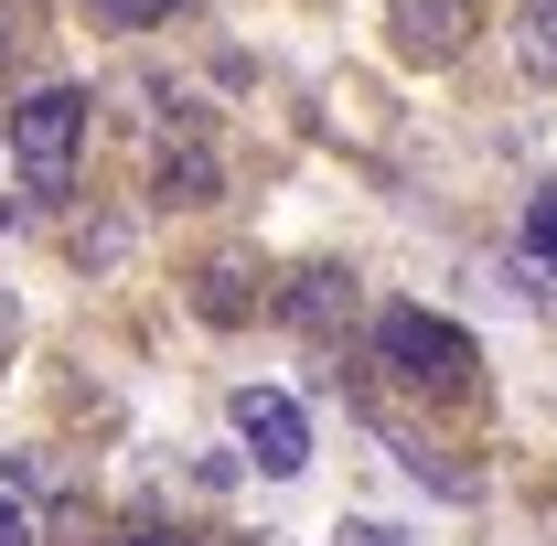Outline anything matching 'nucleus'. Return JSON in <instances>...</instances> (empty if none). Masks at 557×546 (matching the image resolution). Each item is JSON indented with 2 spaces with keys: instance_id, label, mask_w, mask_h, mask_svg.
<instances>
[{
  "instance_id": "nucleus-1",
  "label": "nucleus",
  "mask_w": 557,
  "mask_h": 546,
  "mask_svg": "<svg viewBox=\"0 0 557 546\" xmlns=\"http://www.w3.org/2000/svg\"><path fill=\"white\" fill-rule=\"evenodd\" d=\"M375 353H386V364H397L408 386H440V397H461V386L483 375L472 333H461V322H440V311H408V300H397V311L375 322Z\"/></svg>"
},
{
  "instance_id": "nucleus-2",
  "label": "nucleus",
  "mask_w": 557,
  "mask_h": 546,
  "mask_svg": "<svg viewBox=\"0 0 557 546\" xmlns=\"http://www.w3.org/2000/svg\"><path fill=\"white\" fill-rule=\"evenodd\" d=\"M75 150H86V97H75V86H33V97L11 108V161L33 172V194H65Z\"/></svg>"
},
{
  "instance_id": "nucleus-3",
  "label": "nucleus",
  "mask_w": 557,
  "mask_h": 546,
  "mask_svg": "<svg viewBox=\"0 0 557 546\" xmlns=\"http://www.w3.org/2000/svg\"><path fill=\"white\" fill-rule=\"evenodd\" d=\"M236 439H247V461L269 482H289L300 461H311V418L289 408L278 386H236Z\"/></svg>"
},
{
  "instance_id": "nucleus-4",
  "label": "nucleus",
  "mask_w": 557,
  "mask_h": 546,
  "mask_svg": "<svg viewBox=\"0 0 557 546\" xmlns=\"http://www.w3.org/2000/svg\"><path fill=\"white\" fill-rule=\"evenodd\" d=\"M386 22H397V54H408V65H450V54L472 44L483 0H386Z\"/></svg>"
},
{
  "instance_id": "nucleus-5",
  "label": "nucleus",
  "mask_w": 557,
  "mask_h": 546,
  "mask_svg": "<svg viewBox=\"0 0 557 546\" xmlns=\"http://www.w3.org/2000/svg\"><path fill=\"white\" fill-rule=\"evenodd\" d=\"M214 183H225V172H214L205 129L183 119V139H161V172H150V194H161V204H214Z\"/></svg>"
},
{
  "instance_id": "nucleus-6",
  "label": "nucleus",
  "mask_w": 557,
  "mask_h": 546,
  "mask_svg": "<svg viewBox=\"0 0 557 546\" xmlns=\"http://www.w3.org/2000/svg\"><path fill=\"white\" fill-rule=\"evenodd\" d=\"M289 322H300L311 343H333L354 322V278L344 269H300V278H289Z\"/></svg>"
},
{
  "instance_id": "nucleus-7",
  "label": "nucleus",
  "mask_w": 557,
  "mask_h": 546,
  "mask_svg": "<svg viewBox=\"0 0 557 546\" xmlns=\"http://www.w3.org/2000/svg\"><path fill=\"white\" fill-rule=\"evenodd\" d=\"M397 461H408L429 493H450V504H472V493H483V472H472V461H440L429 439H397Z\"/></svg>"
},
{
  "instance_id": "nucleus-8",
  "label": "nucleus",
  "mask_w": 557,
  "mask_h": 546,
  "mask_svg": "<svg viewBox=\"0 0 557 546\" xmlns=\"http://www.w3.org/2000/svg\"><path fill=\"white\" fill-rule=\"evenodd\" d=\"M515 54H525V75L557 86V0H525V11H515Z\"/></svg>"
},
{
  "instance_id": "nucleus-9",
  "label": "nucleus",
  "mask_w": 557,
  "mask_h": 546,
  "mask_svg": "<svg viewBox=\"0 0 557 546\" xmlns=\"http://www.w3.org/2000/svg\"><path fill=\"white\" fill-rule=\"evenodd\" d=\"M194 311H205V322H236V311H247V269H236V258H214V269L194 278Z\"/></svg>"
},
{
  "instance_id": "nucleus-10",
  "label": "nucleus",
  "mask_w": 557,
  "mask_h": 546,
  "mask_svg": "<svg viewBox=\"0 0 557 546\" xmlns=\"http://www.w3.org/2000/svg\"><path fill=\"white\" fill-rule=\"evenodd\" d=\"M183 0H86V22H108V33H150V22H172Z\"/></svg>"
},
{
  "instance_id": "nucleus-11",
  "label": "nucleus",
  "mask_w": 557,
  "mask_h": 546,
  "mask_svg": "<svg viewBox=\"0 0 557 546\" xmlns=\"http://www.w3.org/2000/svg\"><path fill=\"white\" fill-rule=\"evenodd\" d=\"M525 258H536V269H557V194H536V204H525Z\"/></svg>"
},
{
  "instance_id": "nucleus-12",
  "label": "nucleus",
  "mask_w": 557,
  "mask_h": 546,
  "mask_svg": "<svg viewBox=\"0 0 557 546\" xmlns=\"http://www.w3.org/2000/svg\"><path fill=\"white\" fill-rule=\"evenodd\" d=\"M333 546H418V536H397V525H375V514H344V525H333Z\"/></svg>"
},
{
  "instance_id": "nucleus-13",
  "label": "nucleus",
  "mask_w": 557,
  "mask_h": 546,
  "mask_svg": "<svg viewBox=\"0 0 557 546\" xmlns=\"http://www.w3.org/2000/svg\"><path fill=\"white\" fill-rule=\"evenodd\" d=\"M0 546H44V525H33V514H22L11 493H0Z\"/></svg>"
},
{
  "instance_id": "nucleus-14",
  "label": "nucleus",
  "mask_w": 557,
  "mask_h": 546,
  "mask_svg": "<svg viewBox=\"0 0 557 546\" xmlns=\"http://www.w3.org/2000/svg\"><path fill=\"white\" fill-rule=\"evenodd\" d=\"M11 333H22V300H11V289H0V353H11Z\"/></svg>"
},
{
  "instance_id": "nucleus-15",
  "label": "nucleus",
  "mask_w": 557,
  "mask_h": 546,
  "mask_svg": "<svg viewBox=\"0 0 557 546\" xmlns=\"http://www.w3.org/2000/svg\"><path fill=\"white\" fill-rule=\"evenodd\" d=\"M129 546H183V536H172V525H129Z\"/></svg>"
},
{
  "instance_id": "nucleus-16",
  "label": "nucleus",
  "mask_w": 557,
  "mask_h": 546,
  "mask_svg": "<svg viewBox=\"0 0 557 546\" xmlns=\"http://www.w3.org/2000/svg\"><path fill=\"white\" fill-rule=\"evenodd\" d=\"M0 44H11V11H0Z\"/></svg>"
}]
</instances>
